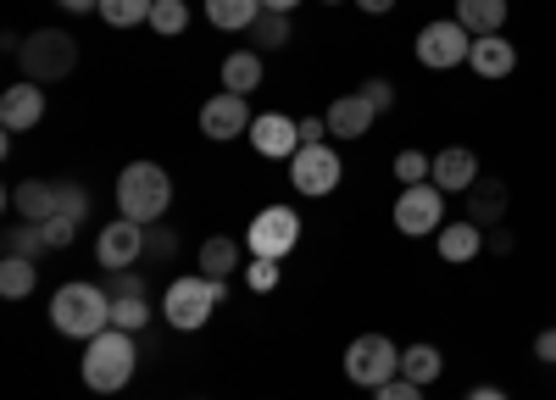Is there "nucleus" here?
<instances>
[{"label": "nucleus", "mask_w": 556, "mask_h": 400, "mask_svg": "<svg viewBox=\"0 0 556 400\" xmlns=\"http://www.w3.org/2000/svg\"><path fill=\"white\" fill-rule=\"evenodd\" d=\"M434 245H440V256L445 261H473L479 250H484V229H479V222H468V217H462V222H445V229L434 234Z\"/></svg>", "instance_id": "6ab92c4d"}, {"label": "nucleus", "mask_w": 556, "mask_h": 400, "mask_svg": "<svg viewBox=\"0 0 556 400\" xmlns=\"http://www.w3.org/2000/svg\"><path fill=\"white\" fill-rule=\"evenodd\" d=\"M139 256H146V222H134V217L106 222L101 245H96V261L106 267V273H123V267H134Z\"/></svg>", "instance_id": "9b49d317"}, {"label": "nucleus", "mask_w": 556, "mask_h": 400, "mask_svg": "<svg viewBox=\"0 0 556 400\" xmlns=\"http://www.w3.org/2000/svg\"><path fill=\"white\" fill-rule=\"evenodd\" d=\"M245 284H251L256 295H273V289H278V261H273V256H251Z\"/></svg>", "instance_id": "72a5a7b5"}, {"label": "nucleus", "mask_w": 556, "mask_h": 400, "mask_svg": "<svg viewBox=\"0 0 556 400\" xmlns=\"http://www.w3.org/2000/svg\"><path fill=\"white\" fill-rule=\"evenodd\" d=\"M178 250V234L173 229H156V222H151V229H146V261H167Z\"/></svg>", "instance_id": "c9c22d12"}, {"label": "nucleus", "mask_w": 556, "mask_h": 400, "mask_svg": "<svg viewBox=\"0 0 556 400\" xmlns=\"http://www.w3.org/2000/svg\"><path fill=\"white\" fill-rule=\"evenodd\" d=\"M0 245H7V256H28V261L51 256V250H45V234H39V222H12V229L0 234Z\"/></svg>", "instance_id": "c85d7f7f"}, {"label": "nucleus", "mask_w": 556, "mask_h": 400, "mask_svg": "<svg viewBox=\"0 0 556 400\" xmlns=\"http://www.w3.org/2000/svg\"><path fill=\"white\" fill-rule=\"evenodd\" d=\"M374 106H367V95H362V89H356V95H340L329 112H323V122H329V133H334V140H362V133L367 128H374Z\"/></svg>", "instance_id": "dca6fc26"}, {"label": "nucleus", "mask_w": 556, "mask_h": 400, "mask_svg": "<svg viewBox=\"0 0 556 400\" xmlns=\"http://www.w3.org/2000/svg\"><path fill=\"white\" fill-rule=\"evenodd\" d=\"M501 217H506V184H501V178H479L473 201H468V222H479V229H495Z\"/></svg>", "instance_id": "412c9836"}, {"label": "nucleus", "mask_w": 556, "mask_h": 400, "mask_svg": "<svg viewBox=\"0 0 556 400\" xmlns=\"http://www.w3.org/2000/svg\"><path fill=\"white\" fill-rule=\"evenodd\" d=\"M251 34H256V51H285L290 44V12H262Z\"/></svg>", "instance_id": "c756f323"}, {"label": "nucleus", "mask_w": 556, "mask_h": 400, "mask_svg": "<svg viewBox=\"0 0 556 400\" xmlns=\"http://www.w3.org/2000/svg\"><path fill=\"white\" fill-rule=\"evenodd\" d=\"M151 323V295H112V328L139 334Z\"/></svg>", "instance_id": "bb28decb"}, {"label": "nucleus", "mask_w": 556, "mask_h": 400, "mask_svg": "<svg viewBox=\"0 0 556 400\" xmlns=\"http://www.w3.org/2000/svg\"><path fill=\"white\" fill-rule=\"evenodd\" d=\"M56 211L73 217V222H84L89 217V190L84 184H56Z\"/></svg>", "instance_id": "f704fd0d"}, {"label": "nucleus", "mask_w": 556, "mask_h": 400, "mask_svg": "<svg viewBox=\"0 0 556 400\" xmlns=\"http://www.w3.org/2000/svg\"><path fill=\"white\" fill-rule=\"evenodd\" d=\"M34 289H39V261H28V256H0V295L23 300V295H34Z\"/></svg>", "instance_id": "4be33fe9"}, {"label": "nucleus", "mask_w": 556, "mask_h": 400, "mask_svg": "<svg viewBox=\"0 0 556 400\" xmlns=\"http://www.w3.org/2000/svg\"><path fill=\"white\" fill-rule=\"evenodd\" d=\"M468 51H473V34L462 28L456 17H434V23H424V34H417V62H424L429 73L462 67Z\"/></svg>", "instance_id": "0eeeda50"}, {"label": "nucleus", "mask_w": 556, "mask_h": 400, "mask_svg": "<svg viewBox=\"0 0 556 400\" xmlns=\"http://www.w3.org/2000/svg\"><path fill=\"white\" fill-rule=\"evenodd\" d=\"M440 367H445V356L434 345H406L401 350V378H412V384H434Z\"/></svg>", "instance_id": "a878e982"}, {"label": "nucleus", "mask_w": 556, "mask_h": 400, "mask_svg": "<svg viewBox=\"0 0 556 400\" xmlns=\"http://www.w3.org/2000/svg\"><path fill=\"white\" fill-rule=\"evenodd\" d=\"M51 328L89 345L96 334L112 328V295H106L101 284H84V279L62 284V289L51 295Z\"/></svg>", "instance_id": "f257e3e1"}, {"label": "nucleus", "mask_w": 556, "mask_h": 400, "mask_svg": "<svg viewBox=\"0 0 556 400\" xmlns=\"http://www.w3.org/2000/svg\"><path fill=\"white\" fill-rule=\"evenodd\" d=\"M434 184H440L445 195L473 190V184H479V156H473L468 145H445V151L434 156Z\"/></svg>", "instance_id": "2eb2a0df"}, {"label": "nucleus", "mask_w": 556, "mask_h": 400, "mask_svg": "<svg viewBox=\"0 0 556 400\" xmlns=\"http://www.w3.org/2000/svg\"><path fill=\"white\" fill-rule=\"evenodd\" d=\"M456 23L468 28L473 39L501 34V23H506V0H456Z\"/></svg>", "instance_id": "aec40b11"}, {"label": "nucleus", "mask_w": 556, "mask_h": 400, "mask_svg": "<svg viewBox=\"0 0 556 400\" xmlns=\"http://www.w3.org/2000/svg\"><path fill=\"white\" fill-rule=\"evenodd\" d=\"M39 117H45V83L23 78V83H12L7 95H0V128H7V133L39 128Z\"/></svg>", "instance_id": "4468645a"}, {"label": "nucleus", "mask_w": 556, "mask_h": 400, "mask_svg": "<svg viewBox=\"0 0 556 400\" xmlns=\"http://www.w3.org/2000/svg\"><path fill=\"white\" fill-rule=\"evenodd\" d=\"M340 178H345V162H340L329 145H301V151L290 156V184H295L301 195H334Z\"/></svg>", "instance_id": "9d476101"}, {"label": "nucleus", "mask_w": 556, "mask_h": 400, "mask_svg": "<svg viewBox=\"0 0 556 400\" xmlns=\"http://www.w3.org/2000/svg\"><path fill=\"white\" fill-rule=\"evenodd\" d=\"M134 367H139V350H134V334H123V328H106V334H96L84 345V384L96 395L128 389Z\"/></svg>", "instance_id": "7ed1b4c3"}, {"label": "nucleus", "mask_w": 556, "mask_h": 400, "mask_svg": "<svg viewBox=\"0 0 556 400\" xmlns=\"http://www.w3.org/2000/svg\"><path fill=\"white\" fill-rule=\"evenodd\" d=\"M395 229L412 234V240H424V234H440L445 229V190L434 184H406L401 201H395Z\"/></svg>", "instance_id": "6e6552de"}, {"label": "nucleus", "mask_w": 556, "mask_h": 400, "mask_svg": "<svg viewBox=\"0 0 556 400\" xmlns=\"http://www.w3.org/2000/svg\"><path fill=\"white\" fill-rule=\"evenodd\" d=\"M345 378L362 389H384L390 378H401V350L390 345V334H356L345 350Z\"/></svg>", "instance_id": "423d86ee"}, {"label": "nucleus", "mask_w": 556, "mask_h": 400, "mask_svg": "<svg viewBox=\"0 0 556 400\" xmlns=\"http://www.w3.org/2000/svg\"><path fill=\"white\" fill-rule=\"evenodd\" d=\"M151 28L156 34H184V28H190V7H184V0H156V12H151Z\"/></svg>", "instance_id": "2f4dec72"}, {"label": "nucleus", "mask_w": 556, "mask_h": 400, "mask_svg": "<svg viewBox=\"0 0 556 400\" xmlns=\"http://www.w3.org/2000/svg\"><path fill=\"white\" fill-rule=\"evenodd\" d=\"M256 83H262V51H235L223 62V89L228 95H251Z\"/></svg>", "instance_id": "5701e85b"}, {"label": "nucleus", "mask_w": 556, "mask_h": 400, "mask_svg": "<svg viewBox=\"0 0 556 400\" xmlns=\"http://www.w3.org/2000/svg\"><path fill=\"white\" fill-rule=\"evenodd\" d=\"M245 140L256 145V156L290 162V156L301 151V122H295V117H285V112H267V117H256V122H251Z\"/></svg>", "instance_id": "ddd939ff"}, {"label": "nucleus", "mask_w": 556, "mask_h": 400, "mask_svg": "<svg viewBox=\"0 0 556 400\" xmlns=\"http://www.w3.org/2000/svg\"><path fill=\"white\" fill-rule=\"evenodd\" d=\"M156 12V0H101V23L112 28H139V23H151Z\"/></svg>", "instance_id": "cd10ccee"}, {"label": "nucleus", "mask_w": 556, "mask_h": 400, "mask_svg": "<svg viewBox=\"0 0 556 400\" xmlns=\"http://www.w3.org/2000/svg\"><path fill=\"white\" fill-rule=\"evenodd\" d=\"M356 7H362L367 17H384V12H395V0H356Z\"/></svg>", "instance_id": "37998d69"}, {"label": "nucleus", "mask_w": 556, "mask_h": 400, "mask_svg": "<svg viewBox=\"0 0 556 400\" xmlns=\"http://www.w3.org/2000/svg\"><path fill=\"white\" fill-rule=\"evenodd\" d=\"M223 279H206V273H190V279H173L167 295H162V323L178 328V334H195L206 328V318L223 306Z\"/></svg>", "instance_id": "20e7f679"}, {"label": "nucleus", "mask_w": 556, "mask_h": 400, "mask_svg": "<svg viewBox=\"0 0 556 400\" xmlns=\"http://www.w3.org/2000/svg\"><path fill=\"white\" fill-rule=\"evenodd\" d=\"M106 289H112V295H146V279H139L134 267H123V273H112Z\"/></svg>", "instance_id": "58836bf2"}, {"label": "nucleus", "mask_w": 556, "mask_h": 400, "mask_svg": "<svg viewBox=\"0 0 556 400\" xmlns=\"http://www.w3.org/2000/svg\"><path fill=\"white\" fill-rule=\"evenodd\" d=\"M395 178H401V190H406V184H429V178H434V156L401 151V156H395Z\"/></svg>", "instance_id": "7c9ffc66"}, {"label": "nucleus", "mask_w": 556, "mask_h": 400, "mask_svg": "<svg viewBox=\"0 0 556 400\" xmlns=\"http://www.w3.org/2000/svg\"><path fill=\"white\" fill-rule=\"evenodd\" d=\"M251 106H245V95H212L206 106H201V133L206 140H217V145H228V140H240V133H251Z\"/></svg>", "instance_id": "f8f14e48"}, {"label": "nucleus", "mask_w": 556, "mask_h": 400, "mask_svg": "<svg viewBox=\"0 0 556 400\" xmlns=\"http://www.w3.org/2000/svg\"><path fill=\"white\" fill-rule=\"evenodd\" d=\"M290 7H301V0H262V12H290Z\"/></svg>", "instance_id": "49530a36"}, {"label": "nucleus", "mask_w": 556, "mask_h": 400, "mask_svg": "<svg viewBox=\"0 0 556 400\" xmlns=\"http://www.w3.org/2000/svg\"><path fill=\"white\" fill-rule=\"evenodd\" d=\"M206 17H212V28L240 34V28H256L262 0H206Z\"/></svg>", "instance_id": "b1692460"}, {"label": "nucleus", "mask_w": 556, "mask_h": 400, "mask_svg": "<svg viewBox=\"0 0 556 400\" xmlns=\"http://www.w3.org/2000/svg\"><path fill=\"white\" fill-rule=\"evenodd\" d=\"M534 362L556 367V328H540V334H534Z\"/></svg>", "instance_id": "ea45409f"}, {"label": "nucleus", "mask_w": 556, "mask_h": 400, "mask_svg": "<svg viewBox=\"0 0 556 400\" xmlns=\"http://www.w3.org/2000/svg\"><path fill=\"white\" fill-rule=\"evenodd\" d=\"M173 206V178L162 162H128L117 172V217H134V222H162Z\"/></svg>", "instance_id": "f03ea898"}, {"label": "nucleus", "mask_w": 556, "mask_h": 400, "mask_svg": "<svg viewBox=\"0 0 556 400\" xmlns=\"http://www.w3.org/2000/svg\"><path fill=\"white\" fill-rule=\"evenodd\" d=\"M362 95H367V106H374V112H390V106H395V83H390V78H367Z\"/></svg>", "instance_id": "e433bc0d"}, {"label": "nucleus", "mask_w": 556, "mask_h": 400, "mask_svg": "<svg viewBox=\"0 0 556 400\" xmlns=\"http://www.w3.org/2000/svg\"><path fill=\"white\" fill-rule=\"evenodd\" d=\"M17 206L23 222H45V217H56V178H28V184H17L7 195Z\"/></svg>", "instance_id": "a211bd4d"}, {"label": "nucleus", "mask_w": 556, "mask_h": 400, "mask_svg": "<svg viewBox=\"0 0 556 400\" xmlns=\"http://www.w3.org/2000/svg\"><path fill=\"white\" fill-rule=\"evenodd\" d=\"M484 250H495V256H513V234H506V229H495V234L484 240Z\"/></svg>", "instance_id": "79ce46f5"}, {"label": "nucleus", "mask_w": 556, "mask_h": 400, "mask_svg": "<svg viewBox=\"0 0 556 400\" xmlns=\"http://www.w3.org/2000/svg\"><path fill=\"white\" fill-rule=\"evenodd\" d=\"M323 133H329L323 117H301V145H323Z\"/></svg>", "instance_id": "a19ab883"}, {"label": "nucleus", "mask_w": 556, "mask_h": 400, "mask_svg": "<svg viewBox=\"0 0 556 400\" xmlns=\"http://www.w3.org/2000/svg\"><path fill=\"white\" fill-rule=\"evenodd\" d=\"M468 400H506V389H495V384H484V389H468Z\"/></svg>", "instance_id": "a18cd8bd"}, {"label": "nucleus", "mask_w": 556, "mask_h": 400, "mask_svg": "<svg viewBox=\"0 0 556 400\" xmlns=\"http://www.w3.org/2000/svg\"><path fill=\"white\" fill-rule=\"evenodd\" d=\"M39 234H45V250H67L73 234H78V222L56 211V217H45V222H39Z\"/></svg>", "instance_id": "473e14b6"}, {"label": "nucleus", "mask_w": 556, "mask_h": 400, "mask_svg": "<svg viewBox=\"0 0 556 400\" xmlns=\"http://www.w3.org/2000/svg\"><path fill=\"white\" fill-rule=\"evenodd\" d=\"M17 62H23V78H34V83H62L78 67V39L67 28H34L23 39Z\"/></svg>", "instance_id": "39448f33"}, {"label": "nucleus", "mask_w": 556, "mask_h": 400, "mask_svg": "<svg viewBox=\"0 0 556 400\" xmlns=\"http://www.w3.org/2000/svg\"><path fill=\"white\" fill-rule=\"evenodd\" d=\"M329 7H340V0H329Z\"/></svg>", "instance_id": "de8ad7c7"}, {"label": "nucleus", "mask_w": 556, "mask_h": 400, "mask_svg": "<svg viewBox=\"0 0 556 400\" xmlns=\"http://www.w3.org/2000/svg\"><path fill=\"white\" fill-rule=\"evenodd\" d=\"M374 400H424V384H412V378H390L384 389H374Z\"/></svg>", "instance_id": "4c0bfd02"}, {"label": "nucleus", "mask_w": 556, "mask_h": 400, "mask_svg": "<svg viewBox=\"0 0 556 400\" xmlns=\"http://www.w3.org/2000/svg\"><path fill=\"white\" fill-rule=\"evenodd\" d=\"M235 267H240V240L212 234V240L201 245V273H206V279H228Z\"/></svg>", "instance_id": "393cba45"}, {"label": "nucleus", "mask_w": 556, "mask_h": 400, "mask_svg": "<svg viewBox=\"0 0 556 400\" xmlns=\"http://www.w3.org/2000/svg\"><path fill=\"white\" fill-rule=\"evenodd\" d=\"M468 67L479 73V78H506L518 67V51H513V39H501V34H484V39H473V51H468Z\"/></svg>", "instance_id": "f3484780"}, {"label": "nucleus", "mask_w": 556, "mask_h": 400, "mask_svg": "<svg viewBox=\"0 0 556 400\" xmlns=\"http://www.w3.org/2000/svg\"><path fill=\"white\" fill-rule=\"evenodd\" d=\"M295 245H301V217H295L290 206H267V211L251 217V229H245V250H251V256L285 261Z\"/></svg>", "instance_id": "1a4fd4ad"}, {"label": "nucleus", "mask_w": 556, "mask_h": 400, "mask_svg": "<svg viewBox=\"0 0 556 400\" xmlns=\"http://www.w3.org/2000/svg\"><path fill=\"white\" fill-rule=\"evenodd\" d=\"M56 7H67V12H101V0H56Z\"/></svg>", "instance_id": "c03bdc74"}]
</instances>
